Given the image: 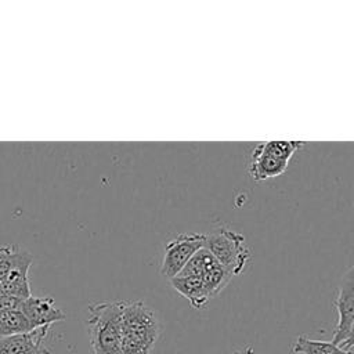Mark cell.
I'll list each match as a JSON object with an SVG mask.
<instances>
[{"label": "cell", "mask_w": 354, "mask_h": 354, "mask_svg": "<svg viewBox=\"0 0 354 354\" xmlns=\"http://www.w3.org/2000/svg\"><path fill=\"white\" fill-rule=\"evenodd\" d=\"M160 337V321L144 301H124L122 311L123 354H152Z\"/></svg>", "instance_id": "6da1fadb"}, {"label": "cell", "mask_w": 354, "mask_h": 354, "mask_svg": "<svg viewBox=\"0 0 354 354\" xmlns=\"http://www.w3.org/2000/svg\"><path fill=\"white\" fill-rule=\"evenodd\" d=\"M123 303L124 301H98L88 306L86 326L93 354H123Z\"/></svg>", "instance_id": "7a4b0ae2"}, {"label": "cell", "mask_w": 354, "mask_h": 354, "mask_svg": "<svg viewBox=\"0 0 354 354\" xmlns=\"http://www.w3.org/2000/svg\"><path fill=\"white\" fill-rule=\"evenodd\" d=\"M304 145L303 141L272 140L257 144L250 155L249 176L254 181H266L285 173L289 160Z\"/></svg>", "instance_id": "3957f363"}, {"label": "cell", "mask_w": 354, "mask_h": 354, "mask_svg": "<svg viewBox=\"0 0 354 354\" xmlns=\"http://www.w3.org/2000/svg\"><path fill=\"white\" fill-rule=\"evenodd\" d=\"M205 248L231 277L242 274L252 257L250 249L245 243V236L227 227H218L207 234Z\"/></svg>", "instance_id": "277c9868"}, {"label": "cell", "mask_w": 354, "mask_h": 354, "mask_svg": "<svg viewBox=\"0 0 354 354\" xmlns=\"http://www.w3.org/2000/svg\"><path fill=\"white\" fill-rule=\"evenodd\" d=\"M206 235L203 234H178L165 245V254L160 264V274L169 279L177 277L192 256L205 248Z\"/></svg>", "instance_id": "5b68a950"}, {"label": "cell", "mask_w": 354, "mask_h": 354, "mask_svg": "<svg viewBox=\"0 0 354 354\" xmlns=\"http://www.w3.org/2000/svg\"><path fill=\"white\" fill-rule=\"evenodd\" d=\"M333 306L337 313V322L332 343L340 346L347 339L354 325V264L343 274Z\"/></svg>", "instance_id": "8992f818"}, {"label": "cell", "mask_w": 354, "mask_h": 354, "mask_svg": "<svg viewBox=\"0 0 354 354\" xmlns=\"http://www.w3.org/2000/svg\"><path fill=\"white\" fill-rule=\"evenodd\" d=\"M18 310L26 317L33 329L47 325L51 326L54 322L66 319V314L55 306V301L51 297L29 296L21 301Z\"/></svg>", "instance_id": "52a82bcc"}, {"label": "cell", "mask_w": 354, "mask_h": 354, "mask_svg": "<svg viewBox=\"0 0 354 354\" xmlns=\"http://www.w3.org/2000/svg\"><path fill=\"white\" fill-rule=\"evenodd\" d=\"M32 256L17 246H0V283L3 285L11 277L19 272H28L32 264Z\"/></svg>", "instance_id": "ba28073f"}, {"label": "cell", "mask_w": 354, "mask_h": 354, "mask_svg": "<svg viewBox=\"0 0 354 354\" xmlns=\"http://www.w3.org/2000/svg\"><path fill=\"white\" fill-rule=\"evenodd\" d=\"M170 283L181 296L189 301L191 307L202 310L207 306L210 296L199 277L177 275L170 279Z\"/></svg>", "instance_id": "9c48e42d"}, {"label": "cell", "mask_w": 354, "mask_h": 354, "mask_svg": "<svg viewBox=\"0 0 354 354\" xmlns=\"http://www.w3.org/2000/svg\"><path fill=\"white\" fill-rule=\"evenodd\" d=\"M50 328L51 326L47 325L28 333L0 337V354H22L30 347L44 343Z\"/></svg>", "instance_id": "30bf717a"}, {"label": "cell", "mask_w": 354, "mask_h": 354, "mask_svg": "<svg viewBox=\"0 0 354 354\" xmlns=\"http://www.w3.org/2000/svg\"><path fill=\"white\" fill-rule=\"evenodd\" d=\"M292 353L295 354H354L351 350H343L332 342L310 339L306 335L297 336Z\"/></svg>", "instance_id": "8fae6325"}, {"label": "cell", "mask_w": 354, "mask_h": 354, "mask_svg": "<svg viewBox=\"0 0 354 354\" xmlns=\"http://www.w3.org/2000/svg\"><path fill=\"white\" fill-rule=\"evenodd\" d=\"M33 328L19 310H11L0 314V337L32 332Z\"/></svg>", "instance_id": "7c38bea8"}, {"label": "cell", "mask_w": 354, "mask_h": 354, "mask_svg": "<svg viewBox=\"0 0 354 354\" xmlns=\"http://www.w3.org/2000/svg\"><path fill=\"white\" fill-rule=\"evenodd\" d=\"M22 300L24 299H18L14 296H0V314L11 310H18Z\"/></svg>", "instance_id": "4fadbf2b"}, {"label": "cell", "mask_w": 354, "mask_h": 354, "mask_svg": "<svg viewBox=\"0 0 354 354\" xmlns=\"http://www.w3.org/2000/svg\"><path fill=\"white\" fill-rule=\"evenodd\" d=\"M22 354H53V353L50 351V348H47L44 346V343H40V344H36V346L30 347L29 350L24 351Z\"/></svg>", "instance_id": "5bb4252c"}, {"label": "cell", "mask_w": 354, "mask_h": 354, "mask_svg": "<svg viewBox=\"0 0 354 354\" xmlns=\"http://www.w3.org/2000/svg\"><path fill=\"white\" fill-rule=\"evenodd\" d=\"M339 347H342L343 350H350V348L354 347V325H353V328H351V330H350L347 339H346Z\"/></svg>", "instance_id": "9a60e30c"}, {"label": "cell", "mask_w": 354, "mask_h": 354, "mask_svg": "<svg viewBox=\"0 0 354 354\" xmlns=\"http://www.w3.org/2000/svg\"><path fill=\"white\" fill-rule=\"evenodd\" d=\"M234 354H254V351L252 347H248L245 351H235Z\"/></svg>", "instance_id": "2e32d148"}]
</instances>
